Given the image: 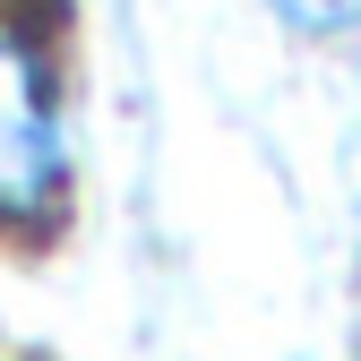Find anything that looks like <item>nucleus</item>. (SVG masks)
<instances>
[{
    "label": "nucleus",
    "mask_w": 361,
    "mask_h": 361,
    "mask_svg": "<svg viewBox=\"0 0 361 361\" xmlns=\"http://www.w3.org/2000/svg\"><path fill=\"white\" fill-rule=\"evenodd\" d=\"M69 198L61 69L26 18H0V233H35Z\"/></svg>",
    "instance_id": "nucleus-1"
}]
</instances>
